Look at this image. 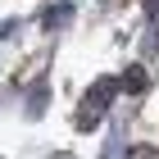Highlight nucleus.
<instances>
[{
	"label": "nucleus",
	"instance_id": "obj_1",
	"mask_svg": "<svg viewBox=\"0 0 159 159\" xmlns=\"http://www.w3.org/2000/svg\"><path fill=\"white\" fill-rule=\"evenodd\" d=\"M109 91H114V82H100L96 91H86V100H82V114H77V127H91V123L105 114V100H109Z\"/></svg>",
	"mask_w": 159,
	"mask_h": 159
}]
</instances>
